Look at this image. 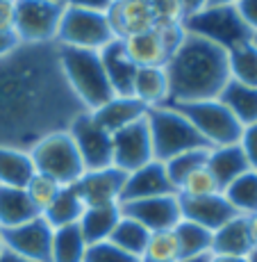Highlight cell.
Returning <instances> with one entry per match:
<instances>
[{
	"instance_id": "obj_1",
	"label": "cell",
	"mask_w": 257,
	"mask_h": 262,
	"mask_svg": "<svg viewBox=\"0 0 257 262\" xmlns=\"http://www.w3.org/2000/svg\"><path fill=\"white\" fill-rule=\"evenodd\" d=\"M87 110L71 92L57 43H21L0 59V146L30 150Z\"/></svg>"
},
{
	"instance_id": "obj_2",
	"label": "cell",
	"mask_w": 257,
	"mask_h": 262,
	"mask_svg": "<svg viewBox=\"0 0 257 262\" xmlns=\"http://www.w3.org/2000/svg\"><path fill=\"white\" fill-rule=\"evenodd\" d=\"M164 69L171 87L169 103L219 98L230 82L228 50L189 32H184V39Z\"/></svg>"
},
{
	"instance_id": "obj_3",
	"label": "cell",
	"mask_w": 257,
	"mask_h": 262,
	"mask_svg": "<svg viewBox=\"0 0 257 262\" xmlns=\"http://www.w3.org/2000/svg\"><path fill=\"white\" fill-rule=\"evenodd\" d=\"M57 55L71 92L75 94V98L80 100V105L87 112L98 110L100 105H105L114 96L105 67L100 62V53L57 46Z\"/></svg>"
},
{
	"instance_id": "obj_4",
	"label": "cell",
	"mask_w": 257,
	"mask_h": 262,
	"mask_svg": "<svg viewBox=\"0 0 257 262\" xmlns=\"http://www.w3.org/2000/svg\"><path fill=\"white\" fill-rule=\"evenodd\" d=\"M153 139V155L157 162H169L171 158L194 148H209L198 130L189 123L173 105L150 107L146 114Z\"/></svg>"
},
{
	"instance_id": "obj_5",
	"label": "cell",
	"mask_w": 257,
	"mask_h": 262,
	"mask_svg": "<svg viewBox=\"0 0 257 262\" xmlns=\"http://www.w3.org/2000/svg\"><path fill=\"white\" fill-rule=\"evenodd\" d=\"M28 153L32 158L34 171L53 178L62 187L73 185L84 173L82 158H80L68 130H57V133L46 135Z\"/></svg>"
},
{
	"instance_id": "obj_6",
	"label": "cell",
	"mask_w": 257,
	"mask_h": 262,
	"mask_svg": "<svg viewBox=\"0 0 257 262\" xmlns=\"http://www.w3.org/2000/svg\"><path fill=\"white\" fill-rule=\"evenodd\" d=\"M182 28L184 32L207 39V41L216 43L223 50H232L241 43L253 41V32L241 21L235 5H223V7L207 5L200 12L184 18Z\"/></svg>"
},
{
	"instance_id": "obj_7",
	"label": "cell",
	"mask_w": 257,
	"mask_h": 262,
	"mask_svg": "<svg viewBox=\"0 0 257 262\" xmlns=\"http://www.w3.org/2000/svg\"><path fill=\"white\" fill-rule=\"evenodd\" d=\"M169 105H173V107L198 130V135L207 142L209 148H214V146L239 144L244 125L232 117V112H230L219 98L194 100V103H169Z\"/></svg>"
},
{
	"instance_id": "obj_8",
	"label": "cell",
	"mask_w": 257,
	"mask_h": 262,
	"mask_svg": "<svg viewBox=\"0 0 257 262\" xmlns=\"http://www.w3.org/2000/svg\"><path fill=\"white\" fill-rule=\"evenodd\" d=\"M116 37H114L112 28H109L107 14L105 12L64 7L55 43L57 46H66V48L96 50V53H100Z\"/></svg>"
},
{
	"instance_id": "obj_9",
	"label": "cell",
	"mask_w": 257,
	"mask_h": 262,
	"mask_svg": "<svg viewBox=\"0 0 257 262\" xmlns=\"http://www.w3.org/2000/svg\"><path fill=\"white\" fill-rule=\"evenodd\" d=\"M16 32L21 43H55L66 5L62 0H14Z\"/></svg>"
},
{
	"instance_id": "obj_10",
	"label": "cell",
	"mask_w": 257,
	"mask_h": 262,
	"mask_svg": "<svg viewBox=\"0 0 257 262\" xmlns=\"http://www.w3.org/2000/svg\"><path fill=\"white\" fill-rule=\"evenodd\" d=\"M184 39L182 25H169V28H157L144 34H134V37L125 39L123 46L128 53L130 62L137 69L148 67H166L171 55L180 46Z\"/></svg>"
},
{
	"instance_id": "obj_11",
	"label": "cell",
	"mask_w": 257,
	"mask_h": 262,
	"mask_svg": "<svg viewBox=\"0 0 257 262\" xmlns=\"http://www.w3.org/2000/svg\"><path fill=\"white\" fill-rule=\"evenodd\" d=\"M68 135L82 158L84 171H96L112 164V135L98 123L91 112H80L71 121Z\"/></svg>"
},
{
	"instance_id": "obj_12",
	"label": "cell",
	"mask_w": 257,
	"mask_h": 262,
	"mask_svg": "<svg viewBox=\"0 0 257 262\" xmlns=\"http://www.w3.org/2000/svg\"><path fill=\"white\" fill-rule=\"evenodd\" d=\"M153 160V139H150V128L146 117L112 135V164L116 169L132 173Z\"/></svg>"
},
{
	"instance_id": "obj_13",
	"label": "cell",
	"mask_w": 257,
	"mask_h": 262,
	"mask_svg": "<svg viewBox=\"0 0 257 262\" xmlns=\"http://www.w3.org/2000/svg\"><path fill=\"white\" fill-rule=\"evenodd\" d=\"M53 233L50 224L41 214L25 221L14 228H3L0 237L7 251L23 255L34 262H50V246H53Z\"/></svg>"
},
{
	"instance_id": "obj_14",
	"label": "cell",
	"mask_w": 257,
	"mask_h": 262,
	"mask_svg": "<svg viewBox=\"0 0 257 262\" xmlns=\"http://www.w3.org/2000/svg\"><path fill=\"white\" fill-rule=\"evenodd\" d=\"M119 205H121V214L139 221L148 233H155V230H171L182 221L178 194H164V196H153V199L128 201V203H119Z\"/></svg>"
},
{
	"instance_id": "obj_15",
	"label": "cell",
	"mask_w": 257,
	"mask_h": 262,
	"mask_svg": "<svg viewBox=\"0 0 257 262\" xmlns=\"http://www.w3.org/2000/svg\"><path fill=\"white\" fill-rule=\"evenodd\" d=\"M107 21L114 37L121 41L159 28V18L150 0H114L107 9Z\"/></svg>"
},
{
	"instance_id": "obj_16",
	"label": "cell",
	"mask_w": 257,
	"mask_h": 262,
	"mask_svg": "<svg viewBox=\"0 0 257 262\" xmlns=\"http://www.w3.org/2000/svg\"><path fill=\"white\" fill-rule=\"evenodd\" d=\"M125 178H128L125 171H121L116 167H105L96 171H84L73 183V187L80 199H82L84 208L114 205V203H121Z\"/></svg>"
},
{
	"instance_id": "obj_17",
	"label": "cell",
	"mask_w": 257,
	"mask_h": 262,
	"mask_svg": "<svg viewBox=\"0 0 257 262\" xmlns=\"http://www.w3.org/2000/svg\"><path fill=\"white\" fill-rule=\"evenodd\" d=\"M180 212H182V219L203 226L209 233L219 230L223 224L237 216L235 208L228 203L223 191L209 196H180Z\"/></svg>"
},
{
	"instance_id": "obj_18",
	"label": "cell",
	"mask_w": 257,
	"mask_h": 262,
	"mask_svg": "<svg viewBox=\"0 0 257 262\" xmlns=\"http://www.w3.org/2000/svg\"><path fill=\"white\" fill-rule=\"evenodd\" d=\"M164 194H178V191H175L169 176H166L164 162L153 160V162L128 173L123 185V194H121V203L139 201V199H153V196H164Z\"/></svg>"
},
{
	"instance_id": "obj_19",
	"label": "cell",
	"mask_w": 257,
	"mask_h": 262,
	"mask_svg": "<svg viewBox=\"0 0 257 262\" xmlns=\"http://www.w3.org/2000/svg\"><path fill=\"white\" fill-rule=\"evenodd\" d=\"M148 114V107L139 103L134 96H112L105 105L94 110L91 117L107 130L109 135L119 133V130L128 128V125L137 123Z\"/></svg>"
},
{
	"instance_id": "obj_20",
	"label": "cell",
	"mask_w": 257,
	"mask_h": 262,
	"mask_svg": "<svg viewBox=\"0 0 257 262\" xmlns=\"http://www.w3.org/2000/svg\"><path fill=\"white\" fill-rule=\"evenodd\" d=\"M100 62L105 67V73H107L114 96H132L137 67L130 62L121 39H114V41H109L107 46L100 50Z\"/></svg>"
},
{
	"instance_id": "obj_21",
	"label": "cell",
	"mask_w": 257,
	"mask_h": 262,
	"mask_svg": "<svg viewBox=\"0 0 257 262\" xmlns=\"http://www.w3.org/2000/svg\"><path fill=\"white\" fill-rule=\"evenodd\" d=\"M253 237H250L248 216L237 214L228 224L212 233V255H232V258H246L253 251Z\"/></svg>"
},
{
	"instance_id": "obj_22",
	"label": "cell",
	"mask_w": 257,
	"mask_h": 262,
	"mask_svg": "<svg viewBox=\"0 0 257 262\" xmlns=\"http://www.w3.org/2000/svg\"><path fill=\"white\" fill-rule=\"evenodd\" d=\"M207 169L214 176L216 183H219L221 191H223L232 180H237L241 173H246L250 169V164L239 144H228V146H214V148H209Z\"/></svg>"
},
{
	"instance_id": "obj_23",
	"label": "cell",
	"mask_w": 257,
	"mask_h": 262,
	"mask_svg": "<svg viewBox=\"0 0 257 262\" xmlns=\"http://www.w3.org/2000/svg\"><path fill=\"white\" fill-rule=\"evenodd\" d=\"M132 96L144 103L146 107H159V105H169L171 87H169V75L164 67H148L137 69L132 84Z\"/></svg>"
},
{
	"instance_id": "obj_24",
	"label": "cell",
	"mask_w": 257,
	"mask_h": 262,
	"mask_svg": "<svg viewBox=\"0 0 257 262\" xmlns=\"http://www.w3.org/2000/svg\"><path fill=\"white\" fill-rule=\"evenodd\" d=\"M121 205H94V208H84L82 216H80L78 226L82 237L87 239V244H100L107 242L112 230L116 228L119 219H121Z\"/></svg>"
},
{
	"instance_id": "obj_25",
	"label": "cell",
	"mask_w": 257,
	"mask_h": 262,
	"mask_svg": "<svg viewBox=\"0 0 257 262\" xmlns=\"http://www.w3.org/2000/svg\"><path fill=\"white\" fill-rule=\"evenodd\" d=\"M37 173L28 150L0 146V185L5 187H21L30 183V178Z\"/></svg>"
},
{
	"instance_id": "obj_26",
	"label": "cell",
	"mask_w": 257,
	"mask_h": 262,
	"mask_svg": "<svg viewBox=\"0 0 257 262\" xmlns=\"http://www.w3.org/2000/svg\"><path fill=\"white\" fill-rule=\"evenodd\" d=\"M219 100L232 112V117L244 128L250 123H257V87H248V84L230 80L221 92Z\"/></svg>"
},
{
	"instance_id": "obj_27",
	"label": "cell",
	"mask_w": 257,
	"mask_h": 262,
	"mask_svg": "<svg viewBox=\"0 0 257 262\" xmlns=\"http://www.w3.org/2000/svg\"><path fill=\"white\" fill-rule=\"evenodd\" d=\"M34 216H39V212L28 199L25 189L0 185V230L21 226Z\"/></svg>"
},
{
	"instance_id": "obj_28",
	"label": "cell",
	"mask_w": 257,
	"mask_h": 262,
	"mask_svg": "<svg viewBox=\"0 0 257 262\" xmlns=\"http://www.w3.org/2000/svg\"><path fill=\"white\" fill-rule=\"evenodd\" d=\"M84 212V203L78 196L73 185L59 189L57 199L50 203V208L43 212L41 216L50 224V228H64V226H73L80 221V216Z\"/></svg>"
},
{
	"instance_id": "obj_29",
	"label": "cell",
	"mask_w": 257,
	"mask_h": 262,
	"mask_svg": "<svg viewBox=\"0 0 257 262\" xmlns=\"http://www.w3.org/2000/svg\"><path fill=\"white\" fill-rule=\"evenodd\" d=\"M87 249L89 244L80 233L78 224L55 228L53 246H50V262H84Z\"/></svg>"
},
{
	"instance_id": "obj_30",
	"label": "cell",
	"mask_w": 257,
	"mask_h": 262,
	"mask_svg": "<svg viewBox=\"0 0 257 262\" xmlns=\"http://www.w3.org/2000/svg\"><path fill=\"white\" fill-rule=\"evenodd\" d=\"M223 196L228 203L235 208L237 214L241 216H253L257 214V171L248 169L241 173L237 180L223 189Z\"/></svg>"
},
{
	"instance_id": "obj_31",
	"label": "cell",
	"mask_w": 257,
	"mask_h": 262,
	"mask_svg": "<svg viewBox=\"0 0 257 262\" xmlns=\"http://www.w3.org/2000/svg\"><path fill=\"white\" fill-rule=\"evenodd\" d=\"M228 67L230 80L248 84V87H257V46L253 41L228 50Z\"/></svg>"
},
{
	"instance_id": "obj_32",
	"label": "cell",
	"mask_w": 257,
	"mask_h": 262,
	"mask_svg": "<svg viewBox=\"0 0 257 262\" xmlns=\"http://www.w3.org/2000/svg\"><path fill=\"white\" fill-rule=\"evenodd\" d=\"M148 237H150V233L139 224V221L130 219V216H121L116 228L112 230V235H109L107 242H112L114 246L128 251V253L137 255V258H144Z\"/></svg>"
},
{
	"instance_id": "obj_33",
	"label": "cell",
	"mask_w": 257,
	"mask_h": 262,
	"mask_svg": "<svg viewBox=\"0 0 257 262\" xmlns=\"http://www.w3.org/2000/svg\"><path fill=\"white\" fill-rule=\"evenodd\" d=\"M173 230H175V235H178L180 260L212 253V233L207 228H203V226L191 224V221L182 219Z\"/></svg>"
},
{
	"instance_id": "obj_34",
	"label": "cell",
	"mask_w": 257,
	"mask_h": 262,
	"mask_svg": "<svg viewBox=\"0 0 257 262\" xmlns=\"http://www.w3.org/2000/svg\"><path fill=\"white\" fill-rule=\"evenodd\" d=\"M207 155H209V148H194V150H184V153L171 158L169 162H164L166 176H169L175 191L180 189V185H182L194 171L203 169L205 164H207Z\"/></svg>"
},
{
	"instance_id": "obj_35",
	"label": "cell",
	"mask_w": 257,
	"mask_h": 262,
	"mask_svg": "<svg viewBox=\"0 0 257 262\" xmlns=\"http://www.w3.org/2000/svg\"><path fill=\"white\" fill-rule=\"evenodd\" d=\"M146 260H155V262H178L180 260V244H178V235L175 230H155L150 233L148 244L144 251Z\"/></svg>"
},
{
	"instance_id": "obj_36",
	"label": "cell",
	"mask_w": 257,
	"mask_h": 262,
	"mask_svg": "<svg viewBox=\"0 0 257 262\" xmlns=\"http://www.w3.org/2000/svg\"><path fill=\"white\" fill-rule=\"evenodd\" d=\"M59 189H62V185H57L53 178L41 176V173H34L32 178H30V183L25 185V194L32 201V205L37 208L39 214H43L50 208V203L57 199Z\"/></svg>"
},
{
	"instance_id": "obj_37",
	"label": "cell",
	"mask_w": 257,
	"mask_h": 262,
	"mask_svg": "<svg viewBox=\"0 0 257 262\" xmlns=\"http://www.w3.org/2000/svg\"><path fill=\"white\" fill-rule=\"evenodd\" d=\"M221 187L219 183L214 180V176L209 173L207 164L203 169L194 171L182 185H180L178 194L180 196H209V194H219Z\"/></svg>"
},
{
	"instance_id": "obj_38",
	"label": "cell",
	"mask_w": 257,
	"mask_h": 262,
	"mask_svg": "<svg viewBox=\"0 0 257 262\" xmlns=\"http://www.w3.org/2000/svg\"><path fill=\"white\" fill-rule=\"evenodd\" d=\"M84 262H141V258L114 246L112 242H100V244H91L87 249Z\"/></svg>"
},
{
	"instance_id": "obj_39",
	"label": "cell",
	"mask_w": 257,
	"mask_h": 262,
	"mask_svg": "<svg viewBox=\"0 0 257 262\" xmlns=\"http://www.w3.org/2000/svg\"><path fill=\"white\" fill-rule=\"evenodd\" d=\"M239 146H241V150H244L246 160H248L250 169L257 171V123H250L241 130Z\"/></svg>"
},
{
	"instance_id": "obj_40",
	"label": "cell",
	"mask_w": 257,
	"mask_h": 262,
	"mask_svg": "<svg viewBox=\"0 0 257 262\" xmlns=\"http://www.w3.org/2000/svg\"><path fill=\"white\" fill-rule=\"evenodd\" d=\"M235 7L239 12L241 21L248 25L250 32L257 34V0H239Z\"/></svg>"
},
{
	"instance_id": "obj_41",
	"label": "cell",
	"mask_w": 257,
	"mask_h": 262,
	"mask_svg": "<svg viewBox=\"0 0 257 262\" xmlns=\"http://www.w3.org/2000/svg\"><path fill=\"white\" fill-rule=\"evenodd\" d=\"M16 25V3L0 0V32H14Z\"/></svg>"
},
{
	"instance_id": "obj_42",
	"label": "cell",
	"mask_w": 257,
	"mask_h": 262,
	"mask_svg": "<svg viewBox=\"0 0 257 262\" xmlns=\"http://www.w3.org/2000/svg\"><path fill=\"white\" fill-rule=\"evenodd\" d=\"M66 7H78V9H91V12H105L112 7L114 0H62Z\"/></svg>"
},
{
	"instance_id": "obj_43",
	"label": "cell",
	"mask_w": 257,
	"mask_h": 262,
	"mask_svg": "<svg viewBox=\"0 0 257 262\" xmlns=\"http://www.w3.org/2000/svg\"><path fill=\"white\" fill-rule=\"evenodd\" d=\"M18 46H21V41H18L16 32H0V59L14 53Z\"/></svg>"
},
{
	"instance_id": "obj_44",
	"label": "cell",
	"mask_w": 257,
	"mask_h": 262,
	"mask_svg": "<svg viewBox=\"0 0 257 262\" xmlns=\"http://www.w3.org/2000/svg\"><path fill=\"white\" fill-rule=\"evenodd\" d=\"M178 3H180V9H182L184 18L191 16V14H196V12H200L203 7H207V0H178Z\"/></svg>"
},
{
	"instance_id": "obj_45",
	"label": "cell",
	"mask_w": 257,
	"mask_h": 262,
	"mask_svg": "<svg viewBox=\"0 0 257 262\" xmlns=\"http://www.w3.org/2000/svg\"><path fill=\"white\" fill-rule=\"evenodd\" d=\"M0 262H34V260H28V258H23V255H16L5 249L3 253H0Z\"/></svg>"
},
{
	"instance_id": "obj_46",
	"label": "cell",
	"mask_w": 257,
	"mask_h": 262,
	"mask_svg": "<svg viewBox=\"0 0 257 262\" xmlns=\"http://www.w3.org/2000/svg\"><path fill=\"white\" fill-rule=\"evenodd\" d=\"M209 262H248L246 258H232V255H212Z\"/></svg>"
},
{
	"instance_id": "obj_47",
	"label": "cell",
	"mask_w": 257,
	"mask_h": 262,
	"mask_svg": "<svg viewBox=\"0 0 257 262\" xmlns=\"http://www.w3.org/2000/svg\"><path fill=\"white\" fill-rule=\"evenodd\" d=\"M248 226H250V237H253V244L257 246V214L248 216Z\"/></svg>"
},
{
	"instance_id": "obj_48",
	"label": "cell",
	"mask_w": 257,
	"mask_h": 262,
	"mask_svg": "<svg viewBox=\"0 0 257 262\" xmlns=\"http://www.w3.org/2000/svg\"><path fill=\"white\" fill-rule=\"evenodd\" d=\"M212 260V253H205V255H196V258H182L178 262H209Z\"/></svg>"
},
{
	"instance_id": "obj_49",
	"label": "cell",
	"mask_w": 257,
	"mask_h": 262,
	"mask_svg": "<svg viewBox=\"0 0 257 262\" xmlns=\"http://www.w3.org/2000/svg\"><path fill=\"white\" fill-rule=\"evenodd\" d=\"M239 0H207V5L212 7H223V5H237Z\"/></svg>"
},
{
	"instance_id": "obj_50",
	"label": "cell",
	"mask_w": 257,
	"mask_h": 262,
	"mask_svg": "<svg viewBox=\"0 0 257 262\" xmlns=\"http://www.w3.org/2000/svg\"><path fill=\"white\" fill-rule=\"evenodd\" d=\"M246 260H248V262H257V246H253V251L246 255Z\"/></svg>"
},
{
	"instance_id": "obj_51",
	"label": "cell",
	"mask_w": 257,
	"mask_h": 262,
	"mask_svg": "<svg viewBox=\"0 0 257 262\" xmlns=\"http://www.w3.org/2000/svg\"><path fill=\"white\" fill-rule=\"evenodd\" d=\"M5 251V244H3V237H0V253H3Z\"/></svg>"
},
{
	"instance_id": "obj_52",
	"label": "cell",
	"mask_w": 257,
	"mask_h": 262,
	"mask_svg": "<svg viewBox=\"0 0 257 262\" xmlns=\"http://www.w3.org/2000/svg\"><path fill=\"white\" fill-rule=\"evenodd\" d=\"M253 43H255V46H257V34H253Z\"/></svg>"
},
{
	"instance_id": "obj_53",
	"label": "cell",
	"mask_w": 257,
	"mask_h": 262,
	"mask_svg": "<svg viewBox=\"0 0 257 262\" xmlns=\"http://www.w3.org/2000/svg\"><path fill=\"white\" fill-rule=\"evenodd\" d=\"M141 262H155V260H146V258H141Z\"/></svg>"
}]
</instances>
